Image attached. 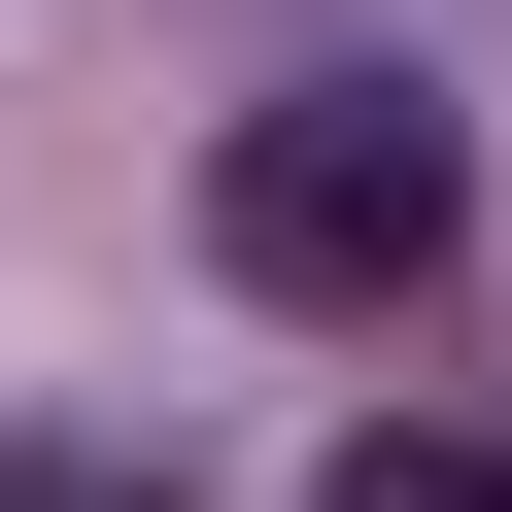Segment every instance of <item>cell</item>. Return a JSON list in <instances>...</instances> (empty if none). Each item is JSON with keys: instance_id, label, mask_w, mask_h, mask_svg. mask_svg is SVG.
I'll list each match as a JSON object with an SVG mask.
<instances>
[{"instance_id": "1", "label": "cell", "mask_w": 512, "mask_h": 512, "mask_svg": "<svg viewBox=\"0 0 512 512\" xmlns=\"http://www.w3.org/2000/svg\"><path fill=\"white\" fill-rule=\"evenodd\" d=\"M444 103L410 69H308V103H239V171H205V239H239V274H274V308H410L444 274Z\"/></svg>"}, {"instance_id": "2", "label": "cell", "mask_w": 512, "mask_h": 512, "mask_svg": "<svg viewBox=\"0 0 512 512\" xmlns=\"http://www.w3.org/2000/svg\"><path fill=\"white\" fill-rule=\"evenodd\" d=\"M342 512H512V444H478V410H376V444H342Z\"/></svg>"}, {"instance_id": "3", "label": "cell", "mask_w": 512, "mask_h": 512, "mask_svg": "<svg viewBox=\"0 0 512 512\" xmlns=\"http://www.w3.org/2000/svg\"><path fill=\"white\" fill-rule=\"evenodd\" d=\"M0 512H171V478H137V444H35V478H0Z\"/></svg>"}]
</instances>
